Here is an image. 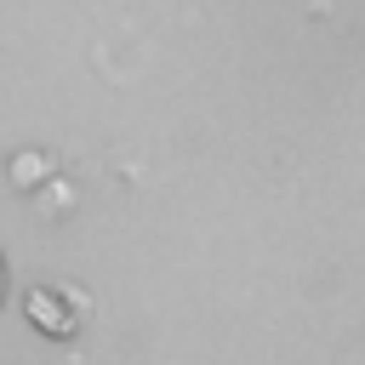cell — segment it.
Listing matches in <instances>:
<instances>
[{
  "label": "cell",
  "instance_id": "6da1fadb",
  "mask_svg": "<svg viewBox=\"0 0 365 365\" xmlns=\"http://www.w3.org/2000/svg\"><path fill=\"white\" fill-rule=\"evenodd\" d=\"M29 319L46 331V336H74V314H68V291H51V285H40V291H29Z\"/></svg>",
  "mask_w": 365,
  "mask_h": 365
},
{
  "label": "cell",
  "instance_id": "7a4b0ae2",
  "mask_svg": "<svg viewBox=\"0 0 365 365\" xmlns=\"http://www.w3.org/2000/svg\"><path fill=\"white\" fill-rule=\"evenodd\" d=\"M0 297H6V262H0Z\"/></svg>",
  "mask_w": 365,
  "mask_h": 365
}]
</instances>
